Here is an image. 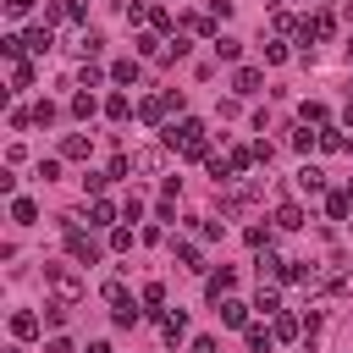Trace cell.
I'll use <instances>...</instances> for the list:
<instances>
[{
  "label": "cell",
  "instance_id": "obj_1",
  "mask_svg": "<svg viewBox=\"0 0 353 353\" xmlns=\"http://www.w3.org/2000/svg\"><path fill=\"white\" fill-rule=\"evenodd\" d=\"M165 149H182L188 160H204V154H210V132H204V121L182 116L176 127H165Z\"/></svg>",
  "mask_w": 353,
  "mask_h": 353
},
{
  "label": "cell",
  "instance_id": "obj_2",
  "mask_svg": "<svg viewBox=\"0 0 353 353\" xmlns=\"http://www.w3.org/2000/svg\"><path fill=\"white\" fill-rule=\"evenodd\" d=\"M44 281L55 287L61 303H77V298H83V276H77L72 265H44Z\"/></svg>",
  "mask_w": 353,
  "mask_h": 353
},
{
  "label": "cell",
  "instance_id": "obj_3",
  "mask_svg": "<svg viewBox=\"0 0 353 353\" xmlns=\"http://www.w3.org/2000/svg\"><path fill=\"white\" fill-rule=\"evenodd\" d=\"M66 248H72V259H77V265H94V259H99L94 237H83V226H77V221H66Z\"/></svg>",
  "mask_w": 353,
  "mask_h": 353
},
{
  "label": "cell",
  "instance_id": "obj_4",
  "mask_svg": "<svg viewBox=\"0 0 353 353\" xmlns=\"http://www.w3.org/2000/svg\"><path fill=\"white\" fill-rule=\"evenodd\" d=\"M259 88H265V72H254V66H237V72H232V94H237V99H254Z\"/></svg>",
  "mask_w": 353,
  "mask_h": 353
},
{
  "label": "cell",
  "instance_id": "obj_5",
  "mask_svg": "<svg viewBox=\"0 0 353 353\" xmlns=\"http://www.w3.org/2000/svg\"><path fill=\"white\" fill-rule=\"evenodd\" d=\"M39 331H44V320H39L33 309H17V314H11V336H17V342H28V336H39Z\"/></svg>",
  "mask_w": 353,
  "mask_h": 353
},
{
  "label": "cell",
  "instance_id": "obj_6",
  "mask_svg": "<svg viewBox=\"0 0 353 353\" xmlns=\"http://www.w3.org/2000/svg\"><path fill=\"white\" fill-rule=\"evenodd\" d=\"M160 336H165V342H182V336H188V314H182V309H165V314H160Z\"/></svg>",
  "mask_w": 353,
  "mask_h": 353
},
{
  "label": "cell",
  "instance_id": "obj_7",
  "mask_svg": "<svg viewBox=\"0 0 353 353\" xmlns=\"http://www.w3.org/2000/svg\"><path fill=\"white\" fill-rule=\"evenodd\" d=\"M331 33H336V17H331V11H320V17L303 22V39H331Z\"/></svg>",
  "mask_w": 353,
  "mask_h": 353
},
{
  "label": "cell",
  "instance_id": "obj_8",
  "mask_svg": "<svg viewBox=\"0 0 353 353\" xmlns=\"http://www.w3.org/2000/svg\"><path fill=\"white\" fill-rule=\"evenodd\" d=\"M232 287H237V270H215V276H210V281H204V292H210V298H215V303H221V298H226V292H232Z\"/></svg>",
  "mask_w": 353,
  "mask_h": 353
},
{
  "label": "cell",
  "instance_id": "obj_9",
  "mask_svg": "<svg viewBox=\"0 0 353 353\" xmlns=\"http://www.w3.org/2000/svg\"><path fill=\"white\" fill-rule=\"evenodd\" d=\"M22 44H28V50H33V55H44V50H50V44H55V33H50V22H39V28H33V33H28V39H22Z\"/></svg>",
  "mask_w": 353,
  "mask_h": 353
},
{
  "label": "cell",
  "instance_id": "obj_10",
  "mask_svg": "<svg viewBox=\"0 0 353 353\" xmlns=\"http://www.w3.org/2000/svg\"><path fill=\"white\" fill-rule=\"evenodd\" d=\"M320 188H325V171L320 165H303L298 171V193H320Z\"/></svg>",
  "mask_w": 353,
  "mask_h": 353
},
{
  "label": "cell",
  "instance_id": "obj_11",
  "mask_svg": "<svg viewBox=\"0 0 353 353\" xmlns=\"http://www.w3.org/2000/svg\"><path fill=\"white\" fill-rule=\"evenodd\" d=\"M11 221H17V226H33V221H39V204H33V199H11Z\"/></svg>",
  "mask_w": 353,
  "mask_h": 353
},
{
  "label": "cell",
  "instance_id": "obj_12",
  "mask_svg": "<svg viewBox=\"0 0 353 353\" xmlns=\"http://www.w3.org/2000/svg\"><path fill=\"white\" fill-rule=\"evenodd\" d=\"M221 320H226V325H248V303H237V298H221Z\"/></svg>",
  "mask_w": 353,
  "mask_h": 353
},
{
  "label": "cell",
  "instance_id": "obj_13",
  "mask_svg": "<svg viewBox=\"0 0 353 353\" xmlns=\"http://www.w3.org/2000/svg\"><path fill=\"white\" fill-rule=\"evenodd\" d=\"M105 116H110V121H127V116H132V99H127V94H110V99H105Z\"/></svg>",
  "mask_w": 353,
  "mask_h": 353
},
{
  "label": "cell",
  "instance_id": "obj_14",
  "mask_svg": "<svg viewBox=\"0 0 353 353\" xmlns=\"http://www.w3.org/2000/svg\"><path fill=\"white\" fill-rule=\"evenodd\" d=\"M165 110H171V105H165V94H160V99H143V105H138V116H143L149 127H160V116H165Z\"/></svg>",
  "mask_w": 353,
  "mask_h": 353
},
{
  "label": "cell",
  "instance_id": "obj_15",
  "mask_svg": "<svg viewBox=\"0 0 353 353\" xmlns=\"http://www.w3.org/2000/svg\"><path fill=\"white\" fill-rule=\"evenodd\" d=\"M88 221H94V226H110V221H116V204H110V199H94V204H88Z\"/></svg>",
  "mask_w": 353,
  "mask_h": 353
},
{
  "label": "cell",
  "instance_id": "obj_16",
  "mask_svg": "<svg viewBox=\"0 0 353 353\" xmlns=\"http://www.w3.org/2000/svg\"><path fill=\"white\" fill-rule=\"evenodd\" d=\"M276 226H281V232H298V226H303V210H298V204H281V210H276Z\"/></svg>",
  "mask_w": 353,
  "mask_h": 353
},
{
  "label": "cell",
  "instance_id": "obj_17",
  "mask_svg": "<svg viewBox=\"0 0 353 353\" xmlns=\"http://www.w3.org/2000/svg\"><path fill=\"white\" fill-rule=\"evenodd\" d=\"M270 331H276V342H292V336H303V325H298L292 314H276V325H270Z\"/></svg>",
  "mask_w": 353,
  "mask_h": 353
},
{
  "label": "cell",
  "instance_id": "obj_18",
  "mask_svg": "<svg viewBox=\"0 0 353 353\" xmlns=\"http://www.w3.org/2000/svg\"><path fill=\"white\" fill-rule=\"evenodd\" d=\"M61 154H66V160H88V138H83V132H72V138L61 143Z\"/></svg>",
  "mask_w": 353,
  "mask_h": 353
},
{
  "label": "cell",
  "instance_id": "obj_19",
  "mask_svg": "<svg viewBox=\"0 0 353 353\" xmlns=\"http://www.w3.org/2000/svg\"><path fill=\"white\" fill-rule=\"evenodd\" d=\"M254 309H265V314H276V309H281V292L259 281V298H254Z\"/></svg>",
  "mask_w": 353,
  "mask_h": 353
},
{
  "label": "cell",
  "instance_id": "obj_20",
  "mask_svg": "<svg viewBox=\"0 0 353 353\" xmlns=\"http://www.w3.org/2000/svg\"><path fill=\"white\" fill-rule=\"evenodd\" d=\"M270 342H276V331H265V325H248V347H254V353H270Z\"/></svg>",
  "mask_w": 353,
  "mask_h": 353
},
{
  "label": "cell",
  "instance_id": "obj_21",
  "mask_svg": "<svg viewBox=\"0 0 353 353\" xmlns=\"http://www.w3.org/2000/svg\"><path fill=\"white\" fill-rule=\"evenodd\" d=\"M132 44H138V55H165V44H160V39H154V33H138V39H132Z\"/></svg>",
  "mask_w": 353,
  "mask_h": 353
},
{
  "label": "cell",
  "instance_id": "obj_22",
  "mask_svg": "<svg viewBox=\"0 0 353 353\" xmlns=\"http://www.w3.org/2000/svg\"><path fill=\"white\" fill-rule=\"evenodd\" d=\"M215 55H221V61H237V55H243V44H237V39H226V33H221V39H215Z\"/></svg>",
  "mask_w": 353,
  "mask_h": 353
},
{
  "label": "cell",
  "instance_id": "obj_23",
  "mask_svg": "<svg viewBox=\"0 0 353 353\" xmlns=\"http://www.w3.org/2000/svg\"><path fill=\"white\" fill-rule=\"evenodd\" d=\"M110 77H116V83H138V61H116Z\"/></svg>",
  "mask_w": 353,
  "mask_h": 353
},
{
  "label": "cell",
  "instance_id": "obj_24",
  "mask_svg": "<svg viewBox=\"0 0 353 353\" xmlns=\"http://www.w3.org/2000/svg\"><path fill=\"white\" fill-rule=\"evenodd\" d=\"M33 83V66L28 61H11V88H28Z\"/></svg>",
  "mask_w": 353,
  "mask_h": 353
},
{
  "label": "cell",
  "instance_id": "obj_25",
  "mask_svg": "<svg viewBox=\"0 0 353 353\" xmlns=\"http://www.w3.org/2000/svg\"><path fill=\"white\" fill-rule=\"evenodd\" d=\"M94 110H99V105H94V94H77V99H72V116H77V121H88Z\"/></svg>",
  "mask_w": 353,
  "mask_h": 353
},
{
  "label": "cell",
  "instance_id": "obj_26",
  "mask_svg": "<svg viewBox=\"0 0 353 353\" xmlns=\"http://www.w3.org/2000/svg\"><path fill=\"white\" fill-rule=\"evenodd\" d=\"M303 121H309V127H325V105H320V99H303Z\"/></svg>",
  "mask_w": 353,
  "mask_h": 353
},
{
  "label": "cell",
  "instance_id": "obj_27",
  "mask_svg": "<svg viewBox=\"0 0 353 353\" xmlns=\"http://www.w3.org/2000/svg\"><path fill=\"white\" fill-rule=\"evenodd\" d=\"M154 165H160V149H138L132 154V171H154Z\"/></svg>",
  "mask_w": 353,
  "mask_h": 353
},
{
  "label": "cell",
  "instance_id": "obj_28",
  "mask_svg": "<svg viewBox=\"0 0 353 353\" xmlns=\"http://www.w3.org/2000/svg\"><path fill=\"white\" fill-rule=\"evenodd\" d=\"M176 259H182L188 270H204V259H199V248H193V243H176Z\"/></svg>",
  "mask_w": 353,
  "mask_h": 353
},
{
  "label": "cell",
  "instance_id": "obj_29",
  "mask_svg": "<svg viewBox=\"0 0 353 353\" xmlns=\"http://www.w3.org/2000/svg\"><path fill=\"white\" fill-rule=\"evenodd\" d=\"M22 50H28V44H22V39H17V33H6V39H0V55H6V61H17V55H22Z\"/></svg>",
  "mask_w": 353,
  "mask_h": 353
},
{
  "label": "cell",
  "instance_id": "obj_30",
  "mask_svg": "<svg viewBox=\"0 0 353 353\" xmlns=\"http://www.w3.org/2000/svg\"><path fill=\"white\" fill-rule=\"evenodd\" d=\"M99 50H105L99 33H83V39H77V55H99Z\"/></svg>",
  "mask_w": 353,
  "mask_h": 353
},
{
  "label": "cell",
  "instance_id": "obj_31",
  "mask_svg": "<svg viewBox=\"0 0 353 353\" xmlns=\"http://www.w3.org/2000/svg\"><path fill=\"white\" fill-rule=\"evenodd\" d=\"M347 204H353L347 193H331V199H325V210H331V221H342V215H347Z\"/></svg>",
  "mask_w": 353,
  "mask_h": 353
},
{
  "label": "cell",
  "instance_id": "obj_32",
  "mask_svg": "<svg viewBox=\"0 0 353 353\" xmlns=\"http://www.w3.org/2000/svg\"><path fill=\"white\" fill-rule=\"evenodd\" d=\"M116 325H121V331L138 325V303H116Z\"/></svg>",
  "mask_w": 353,
  "mask_h": 353
},
{
  "label": "cell",
  "instance_id": "obj_33",
  "mask_svg": "<svg viewBox=\"0 0 353 353\" xmlns=\"http://www.w3.org/2000/svg\"><path fill=\"white\" fill-rule=\"evenodd\" d=\"M149 22H154V33H171V11H165V6H154V11H149Z\"/></svg>",
  "mask_w": 353,
  "mask_h": 353
},
{
  "label": "cell",
  "instance_id": "obj_34",
  "mask_svg": "<svg viewBox=\"0 0 353 353\" xmlns=\"http://www.w3.org/2000/svg\"><path fill=\"white\" fill-rule=\"evenodd\" d=\"M110 248H116V254H127V248H132V232H127V226H116V232H110Z\"/></svg>",
  "mask_w": 353,
  "mask_h": 353
},
{
  "label": "cell",
  "instance_id": "obj_35",
  "mask_svg": "<svg viewBox=\"0 0 353 353\" xmlns=\"http://www.w3.org/2000/svg\"><path fill=\"white\" fill-rule=\"evenodd\" d=\"M314 143H320V132H309V127H303V132H292V149H314Z\"/></svg>",
  "mask_w": 353,
  "mask_h": 353
},
{
  "label": "cell",
  "instance_id": "obj_36",
  "mask_svg": "<svg viewBox=\"0 0 353 353\" xmlns=\"http://www.w3.org/2000/svg\"><path fill=\"white\" fill-rule=\"evenodd\" d=\"M105 182H110V176H99V171H88V176H83V188H88V193H94V199H99V193H105Z\"/></svg>",
  "mask_w": 353,
  "mask_h": 353
},
{
  "label": "cell",
  "instance_id": "obj_37",
  "mask_svg": "<svg viewBox=\"0 0 353 353\" xmlns=\"http://www.w3.org/2000/svg\"><path fill=\"white\" fill-rule=\"evenodd\" d=\"M138 215H143V199H138V193H132V199H127V204H121V221H138Z\"/></svg>",
  "mask_w": 353,
  "mask_h": 353
},
{
  "label": "cell",
  "instance_id": "obj_38",
  "mask_svg": "<svg viewBox=\"0 0 353 353\" xmlns=\"http://www.w3.org/2000/svg\"><path fill=\"white\" fill-rule=\"evenodd\" d=\"M105 298H110V303H132V298H127V287H121V281H105Z\"/></svg>",
  "mask_w": 353,
  "mask_h": 353
},
{
  "label": "cell",
  "instance_id": "obj_39",
  "mask_svg": "<svg viewBox=\"0 0 353 353\" xmlns=\"http://www.w3.org/2000/svg\"><path fill=\"white\" fill-rule=\"evenodd\" d=\"M193 353H221V342L215 336H193Z\"/></svg>",
  "mask_w": 353,
  "mask_h": 353
},
{
  "label": "cell",
  "instance_id": "obj_40",
  "mask_svg": "<svg viewBox=\"0 0 353 353\" xmlns=\"http://www.w3.org/2000/svg\"><path fill=\"white\" fill-rule=\"evenodd\" d=\"M33 11V0H6V17H28Z\"/></svg>",
  "mask_w": 353,
  "mask_h": 353
},
{
  "label": "cell",
  "instance_id": "obj_41",
  "mask_svg": "<svg viewBox=\"0 0 353 353\" xmlns=\"http://www.w3.org/2000/svg\"><path fill=\"white\" fill-rule=\"evenodd\" d=\"M44 353H72V342H66V336H50V342H44Z\"/></svg>",
  "mask_w": 353,
  "mask_h": 353
},
{
  "label": "cell",
  "instance_id": "obj_42",
  "mask_svg": "<svg viewBox=\"0 0 353 353\" xmlns=\"http://www.w3.org/2000/svg\"><path fill=\"white\" fill-rule=\"evenodd\" d=\"M83 353H110V342H88V347H83Z\"/></svg>",
  "mask_w": 353,
  "mask_h": 353
},
{
  "label": "cell",
  "instance_id": "obj_43",
  "mask_svg": "<svg viewBox=\"0 0 353 353\" xmlns=\"http://www.w3.org/2000/svg\"><path fill=\"white\" fill-rule=\"evenodd\" d=\"M342 121H347V127H353V99H347V110H342Z\"/></svg>",
  "mask_w": 353,
  "mask_h": 353
},
{
  "label": "cell",
  "instance_id": "obj_44",
  "mask_svg": "<svg viewBox=\"0 0 353 353\" xmlns=\"http://www.w3.org/2000/svg\"><path fill=\"white\" fill-rule=\"evenodd\" d=\"M342 50H347V61H353V33H347V44H342Z\"/></svg>",
  "mask_w": 353,
  "mask_h": 353
}]
</instances>
